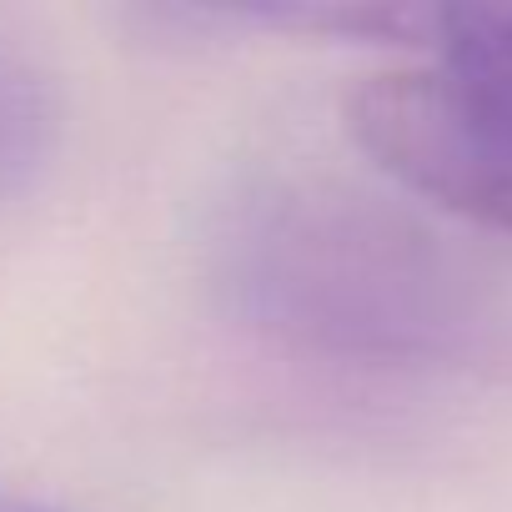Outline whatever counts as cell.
I'll return each instance as SVG.
<instances>
[{"instance_id": "obj_2", "label": "cell", "mask_w": 512, "mask_h": 512, "mask_svg": "<svg viewBox=\"0 0 512 512\" xmlns=\"http://www.w3.org/2000/svg\"><path fill=\"white\" fill-rule=\"evenodd\" d=\"M427 51L367 76L347 131L412 196L512 236V6H432Z\"/></svg>"}, {"instance_id": "obj_3", "label": "cell", "mask_w": 512, "mask_h": 512, "mask_svg": "<svg viewBox=\"0 0 512 512\" xmlns=\"http://www.w3.org/2000/svg\"><path fill=\"white\" fill-rule=\"evenodd\" d=\"M46 136H51V101L41 76L11 51H0V186L21 181L46 156Z\"/></svg>"}, {"instance_id": "obj_1", "label": "cell", "mask_w": 512, "mask_h": 512, "mask_svg": "<svg viewBox=\"0 0 512 512\" xmlns=\"http://www.w3.org/2000/svg\"><path fill=\"white\" fill-rule=\"evenodd\" d=\"M226 282L251 322L312 352L512 377V287L347 186L251 196L226 236Z\"/></svg>"}]
</instances>
